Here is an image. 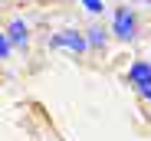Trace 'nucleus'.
Segmentation results:
<instances>
[{
  "label": "nucleus",
  "instance_id": "f257e3e1",
  "mask_svg": "<svg viewBox=\"0 0 151 141\" xmlns=\"http://www.w3.org/2000/svg\"><path fill=\"white\" fill-rule=\"evenodd\" d=\"M112 33H115V39H122V43H132V39L138 36V20H135V13H132L128 7H118V10L112 13Z\"/></svg>",
  "mask_w": 151,
  "mask_h": 141
},
{
  "label": "nucleus",
  "instance_id": "423d86ee",
  "mask_svg": "<svg viewBox=\"0 0 151 141\" xmlns=\"http://www.w3.org/2000/svg\"><path fill=\"white\" fill-rule=\"evenodd\" d=\"M86 13H105V0H79Z\"/></svg>",
  "mask_w": 151,
  "mask_h": 141
},
{
  "label": "nucleus",
  "instance_id": "7ed1b4c3",
  "mask_svg": "<svg viewBox=\"0 0 151 141\" xmlns=\"http://www.w3.org/2000/svg\"><path fill=\"white\" fill-rule=\"evenodd\" d=\"M27 36H30V26H27V20H10V26H7V39L10 46H27Z\"/></svg>",
  "mask_w": 151,
  "mask_h": 141
},
{
  "label": "nucleus",
  "instance_id": "39448f33",
  "mask_svg": "<svg viewBox=\"0 0 151 141\" xmlns=\"http://www.w3.org/2000/svg\"><path fill=\"white\" fill-rule=\"evenodd\" d=\"M86 39H89V46H99V49H102V46H105V30L102 26H89L86 30Z\"/></svg>",
  "mask_w": 151,
  "mask_h": 141
},
{
  "label": "nucleus",
  "instance_id": "0eeeda50",
  "mask_svg": "<svg viewBox=\"0 0 151 141\" xmlns=\"http://www.w3.org/2000/svg\"><path fill=\"white\" fill-rule=\"evenodd\" d=\"M10 49H13V46H10V39H7V33H0V59H7Z\"/></svg>",
  "mask_w": 151,
  "mask_h": 141
},
{
  "label": "nucleus",
  "instance_id": "f03ea898",
  "mask_svg": "<svg viewBox=\"0 0 151 141\" xmlns=\"http://www.w3.org/2000/svg\"><path fill=\"white\" fill-rule=\"evenodd\" d=\"M53 49H72V53H86L89 49V39L79 33V30H59L53 39H49Z\"/></svg>",
  "mask_w": 151,
  "mask_h": 141
},
{
  "label": "nucleus",
  "instance_id": "1a4fd4ad",
  "mask_svg": "<svg viewBox=\"0 0 151 141\" xmlns=\"http://www.w3.org/2000/svg\"><path fill=\"white\" fill-rule=\"evenodd\" d=\"M145 4H151V0H145Z\"/></svg>",
  "mask_w": 151,
  "mask_h": 141
},
{
  "label": "nucleus",
  "instance_id": "20e7f679",
  "mask_svg": "<svg viewBox=\"0 0 151 141\" xmlns=\"http://www.w3.org/2000/svg\"><path fill=\"white\" fill-rule=\"evenodd\" d=\"M128 79H132V82H135L138 89L151 85V62H145V59L132 62V69H128Z\"/></svg>",
  "mask_w": 151,
  "mask_h": 141
},
{
  "label": "nucleus",
  "instance_id": "6e6552de",
  "mask_svg": "<svg viewBox=\"0 0 151 141\" xmlns=\"http://www.w3.org/2000/svg\"><path fill=\"white\" fill-rule=\"evenodd\" d=\"M138 92H141V99H145V102H151V85H145V89H138Z\"/></svg>",
  "mask_w": 151,
  "mask_h": 141
}]
</instances>
